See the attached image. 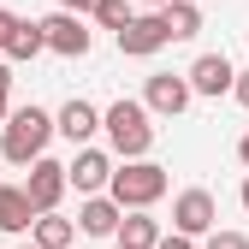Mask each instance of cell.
Listing matches in <instances>:
<instances>
[{
    "label": "cell",
    "instance_id": "obj_1",
    "mask_svg": "<svg viewBox=\"0 0 249 249\" xmlns=\"http://www.w3.org/2000/svg\"><path fill=\"white\" fill-rule=\"evenodd\" d=\"M53 137H59V124H53L48 107H12L6 131H0V160H12V166H36L42 154H48Z\"/></svg>",
    "mask_w": 249,
    "mask_h": 249
},
{
    "label": "cell",
    "instance_id": "obj_2",
    "mask_svg": "<svg viewBox=\"0 0 249 249\" xmlns=\"http://www.w3.org/2000/svg\"><path fill=\"white\" fill-rule=\"evenodd\" d=\"M101 131H107V142H113L119 160H148V148H154V113L142 101H131V95H119L101 113Z\"/></svg>",
    "mask_w": 249,
    "mask_h": 249
},
{
    "label": "cell",
    "instance_id": "obj_3",
    "mask_svg": "<svg viewBox=\"0 0 249 249\" xmlns=\"http://www.w3.org/2000/svg\"><path fill=\"white\" fill-rule=\"evenodd\" d=\"M172 190V178H166V166H154V160H119V172H113V202L124 208V213H148L154 202H160Z\"/></svg>",
    "mask_w": 249,
    "mask_h": 249
},
{
    "label": "cell",
    "instance_id": "obj_4",
    "mask_svg": "<svg viewBox=\"0 0 249 249\" xmlns=\"http://www.w3.org/2000/svg\"><path fill=\"white\" fill-rule=\"evenodd\" d=\"M113 172H119V154L113 148H77L71 160H66V178H71V190L77 196H107L113 190Z\"/></svg>",
    "mask_w": 249,
    "mask_h": 249
},
{
    "label": "cell",
    "instance_id": "obj_5",
    "mask_svg": "<svg viewBox=\"0 0 249 249\" xmlns=\"http://www.w3.org/2000/svg\"><path fill=\"white\" fill-rule=\"evenodd\" d=\"M172 231H184V237H213L220 231V202H213V190H202V184L178 190L172 196Z\"/></svg>",
    "mask_w": 249,
    "mask_h": 249
},
{
    "label": "cell",
    "instance_id": "obj_6",
    "mask_svg": "<svg viewBox=\"0 0 249 249\" xmlns=\"http://www.w3.org/2000/svg\"><path fill=\"white\" fill-rule=\"evenodd\" d=\"M190 101H196V89H190L184 71H154V77L142 83V107H148L154 119H178Z\"/></svg>",
    "mask_w": 249,
    "mask_h": 249
},
{
    "label": "cell",
    "instance_id": "obj_7",
    "mask_svg": "<svg viewBox=\"0 0 249 249\" xmlns=\"http://www.w3.org/2000/svg\"><path fill=\"white\" fill-rule=\"evenodd\" d=\"M66 190H71L66 160H48V154H42V160L24 172V196L36 202V213H59V196H66Z\"/></svg>",
    "mask_w": 249,
    "mask_h": 249
},
{
    "label": "cell",
    "instance_id": "obj_8",
    "mask_svg": "<svg viewBox=\"0 0 249 249\" xmlns=\"http://www.w3.org/2000/svg\"><path fill=\"white\" fill-rule=\"evenodd\" d=\"M42 36H48V53H66V59H83L89 48H95V30H89L77 12H48Z\"/></svg>",
    "mask_w": 249,
    "mask_h": 249
},
{
    "label": "cell",
    "instance_id": "obj_9",
    "mask_svg": "<svg viewBox=\"0 0 249 249\" xmlns=\"http://www.w3.org/2000/svg\"><path fill=\"white\" fill-rule=\"evenodd\" d=\"M184 77H190V89H196V95H208V101H220V95H231V89H237V71H231L226 53H196Z\"/></svg>",
    "mask_w": 249,
    "mask_h": 249
},
{
    "label": "cell",
    "instance_id": "obj_10",
    "mask_svg": "<svg viewBox=\"0 0 249 249\" xmlns=\"http://www.w3.org/2000/svg\"><path fill=\"white\" fill-rule=\"evenodd\" d=\"M113 42H119L124 59H148V53H160L172 36H166V18L160 12H137V24L124 30V36H113Z\"/></svg>",
    "mask_w": 249,
    "mask_h": 249
},
{
    "label": "cell",
    "instance_id": "obj_11",
    "mask_svg": "<svg viewBox=\"0 0 249 249\" xmlns=\"http://www.w3.org/2000/svg\"><path fill=\"white\" fill-rule=\"evenodd\" d=\"M53 124H59V137H66L71 148H89V137L101 131V107H95V101H83V95H71L66 107L53 113Z\"/></svg>",
    "mask_w": 249,
    "mask_h": 249
},
{
    "label": "cell",
    "instance_id": "obj_12",
    "mask_svg": "<svg viewBox=\"0 0 249 249\" xmlns=\"http://www.w3.org/2000/svg\"><path fill=\"white\" fill-rule=\"evenodd\" d=\"M119 226H124V208L113 196H83V208H77V231L83 237H119Z\"/></svg>",
    "mask_w": 249,
    "mask_h": 249
},
{
    "label": "cell",
    "instance_id": "obj_13",
    "mask_svg": "<svg viewBox=\"0 0 249 249\" xmlns=\"http://www.w3.org/2000/svg\"><path fill=\"white\" fill-rule=\"evenodd\" d=\"M36 202L24 196V184H0V231H12V237H24V231H36Z\"/></svg>",
    "mask_w": 249,
    "mask_h": 249
},
{
    "label": "cell",
    "instance_id": "obj_14",
    "mask_svg": "<svg viewBox=\"0 0 249 249\" xmlns=\"http://www.w3.org/2000/svg\"><path fill=\"white\" fill-rule=\"evenodd\" d=\"M160 220H154V213H124V226H119V249H160Z\"/></svg>",
    "mask_w": 249,
    "mask_h": 249
},
{
    "label": "cell",
    "instance_id": "obj_15",
    "mask_svg": "<svg viewBox=\"0 0 249 249\" xmlns=\"http://www.w3.org/2000/svg\"><path fill=\"white\" fill-rule=\"evenodd\" d=\"M30 243L36 249H77V226L66 220V213H42L36 231H30Z\"/></svg>",
    "mask_w": 249,
    "mask_h": 249
},
{
    "label": "cell",
    "instance_id": "obj_16",
    "mask_svg": "<svg viewBox=\"0 0 249 249\" xmlns=\"http://www.w3.org/2000/svg\"><path fill=\"white\" fill-rule=\"evenodd\" d=\"M36 53H48L42 18H24V24L12 30V42H6V59H12V66H24V59H36Z\"/></svg>",
    "mask_w": 249,
    "mask_h": 249
},
{
    "label": "cell",
    "instance_id": "obj_17",
    "mask_svg": "<svg viewBox=\"0 0 249 249\" xmlns=\"http://www.w3.org/2000/svg\"><path fill=\"white\" fill-rule=\"evenodd\" d=\"M160 18H166V36H172V42H190V36H202V6H190V0H172Z\"/></svg>",
    "mask_w": 249,
    "mask_h": 249
},
{
    "label": "cell",
    "instance_id": "obj_18",
    "mask_svg": "<svg viewBox=\"0 0 249 249\" xmlns=\"http://www.w3.org/2000/svg\"><path fill=\"white\" fill-rule=\"evenodd\" d=\"M89 18H95L101 30H113V36H124V30L137 24V0H101V6L89 12Z\"/></svg>",
    "mask_w": 249,
    "mask_h": 249
},
{
    "label": "cell",
    "instance_id": "obj_19",
    "mask_svg": "<svg viewBox=\"0 0 249 249\" xmlns=\"http://www.w3.org/2000/svg\"><path fill=\"white\" fill-rule=\"evenodd\" d=\"M202 249H249V237H243V231H213Z\"/></svg>",
    "mask_w": 249,
    "mask_h": 249
},
{
    "label": "cell",
    "instance_id": "obj_20",
    "mask_svg": "<svg viewBox=\"0 0 249 249\" xmlns=\"http://www.w3.org/2000/svg\"><path fill=\"white\" fill-rule=\"evenodd\" d=\"M18 24H24L18 12H6V6H0V53H6V42H12V30H18Z\"/></svg>",
    "mask_w": 249,
    "mask_h": 249
},
{
    "label": "cell",
    "instance_id": "obj_21",
    "mask_svg": "<svg viewBox=\"0 0 249 249\" xmlns=\"http://www.w3.org/2000/svg\"><path fill=\"white\" fill-rule=\"evenodd\" d=\"M95 6H101V0H59V12H77V18H89Z\"/></svg>",
    "mask_w": 249,
    "mask_h": 249
},
{
    "label": "cell",
    "instance_id": "obj_22",
    "mask_svg": "<svg viewBox=\"0 0 249 249\" xmlns=\"http://www.w3.org/2000/svg\"><path fill=\"white\" fill-rule=\"evenodd\" d=\"M160 249H196V237H184V231H166V237H160Z\"/></svg>",
    "mask_w": 249,
    "mask_h": 249
},
{
    "label": "cell",
    "instance_id": "obj_23",
    "mask_svg": "<svg viewBox=\"0 0 249 249\" xmlns=\"http://www.w3.org/2000/svg\"><path fill=\"white\" fill-rule=\"evenodd\" d=\"M0 95H12V59H0Z\"/></svg>",
    "mask_w": 249,
    "mask_h": 249
},
{
    "label": "cell",
    "instance_id": "obj_24",
    "mask_svg": "<svg viewBox=\"0 0 249 249\" xmlns=\"http://www.w3.org/2000/svg\"><path fill=\"white\" fill-rule=\"evenodd\" d=\"M231 95H237V101L249 107V71H237V89H231Z\"/></svg>",
    "mask_w": 249,
    "mask_h": 249
},
{
    "label": "cell",
    "instance_id": "obj_25",
    "mask_svg": "<svg viewBox=\"0 0 249 249\" xmlns=\"http://www.w3.org/2000/svg\"><path fill=\"white\" fill-rule=\"evenodd\" d=\"M237 160H243V172H249V131L237 137Z\"/></svg>",
    "mask_w": 249,
    "mask_h": 249
},
{
    "label": "cell",
    "instance_id": "obj_26",
    "mask_svg": "<svg viewBox=\"0 0 249 249\" xmlns=\"http://www.w3.org/2000/svg\"><path fill=\"white\" fill-rule=\"evenodd\" d=\"M137 6H148V12H166V6H172V0H137Z\"/></svg>",
    "mask_w": 249,
    "mask_h": 249
},
{
    "label": "cell",
    "instance_id": "obj_27",
    "mask_svg": "<svg viewBox=\"0 0 249 249\" xmlns=\"http://www.w3.org/2000/svg\"><path fill=\"white\" fill-rule=\"evenodd\" d=\"M6 119H12V101H6V95H0V131H6Z\"/></svg>",
    "mask_w": 249,
    "mask_h": 249
},
{
    "label": "cell",
    "instance_id": "obj_28",
    "mask_svg": "<svg viewBox=\"0 0 249 249\" xmlns=\"http://www.w3.org/2000/svg\"><path fill=\"white\" fill-rule=\"evenodd\" d=\"M237 202H243V208H249V172H243V190H237Z\"/></svg>",
    "mask_w": 249,
    "mask_h": 249
},
{
    "label": "cell",
    "instance_id": "obj_29",
    "mask_svg": "<svg viewBox=\"0 0 249 249\" xmlns=\"http://www.w3.org/2000/svg\"><path fill=\"white\" fill-rule=\"evenodd\" d=\"M18 249H36V243H18Z\"/></svg>",
    "mask_w": 249,
    "mask_h": 249
},
{
    "label": "cell",
    "instance_id": "obj_30",
    "mask_svg": "<svg viewBox=\"0 0 249 249\" xmlns=\"http://www.w3.org/2000/svg\"><path fill=\"white\" fill-rule=\"evenodd\" d=\"M190 6H202V0H190Z\"/></svg>",
    "mask_w": 249,
    "mask_h": 249
},
{
    "label": "cell",
    "instance_id": "obj_31",
    "mask_svg": "<svg viewBox=\"0 0 249 249\" xmlns=\"http://www.w3.org/2000/svg\"><path fill=\"white\" fill-rule=\"evenodd\" d=\"M113 249H119V243H113Z\"/></svg>",
    "mask_w": 249,
    "mask_h": 249
}]
</instances>
